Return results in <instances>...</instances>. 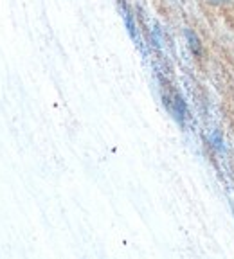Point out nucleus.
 <instances>
[{
  "label": "nucleus",
  "mask_w": 234,
  "mask_h": 259,
  "mask_svg": "<svg viewBox=\"0 0 234 259\" xmlns=\"http://www.w3.org/2000/svg\"><path fill=\"white\" fill-rule=\"evenodd\" d=\"M186 40H187V45H189V49H191V53H193V56L202 58V54H204L202 40H200V36H198L193 29H186Z\"/></svg>",
  "instance_id": "f257e3e1"
},
{
  "label": "nucleus",
  "mask_w": 234,
  "mask_h": 259,
  "mask_svg": "<svg viewBox=\"0 0 234 259\" xmlns=\"http://www.w3.org/2000/svg\"><path fill=\"white\" fill-rule=\"evenodd\" d=\"M227 0H207V4H211V6H222V4H225Z\"/></svg>",
  "instance_id": "f03ea898"
}]
</instances>
